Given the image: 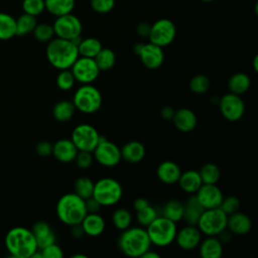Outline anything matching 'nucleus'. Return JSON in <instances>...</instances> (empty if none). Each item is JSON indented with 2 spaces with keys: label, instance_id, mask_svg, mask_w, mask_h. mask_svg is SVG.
<instances>
[{
  "label": "nucleus",
  "instance_id": "obj_1",
  "mask_svg": "<svg viewBox=\"0 0 258 258\" xmlns=\"http://www.w3.org/2000/svg\"><path fill=\"white\" fill-rule=\"evenodd\" d=\"M45 55L54 69L59 71L71 69L79 57L78 45L72 40L55 37L47 42Z\"/></svg>",
  "mask_w": 258,
  "mask_h": 258
},
{
  "label": "nucleus",
  "instance_id": "obj_2",
  "mask_svg": "<svg viewBox=\"0 0 258 258\" xmlns=\"http://www.w3.org/2000/svg\"><path fill=\"white\" fill-rule=\"evenodd\" d=\"M117 245L125 256L137 258L142 257L152 244L144 227L130 226L122 231L118 237Z\"/></svg>",
  "mask_w": 258,
  "mask_h": 258
},
{
  "label": "nucleus",
  "instance_id": "obj_3",
  "mask_svg": "<svg viewBox=\"0 0 258 258\" xmlns=\"http://www.w3.org/2000/svg\"><path fill=\"white\" fill-rule=\"evenodd\" d=\"M5 246L15 258H30L38 249L32 231L24 227L10 229L5 236Z\"/></svg>",
  "mask_w": 258,
  "mask_h": 258
},
{
  "label": "nucleus",
  "instance_id": "obj_4",
  "mask_svg": "<svg viewBox=\"0 0 258 258\" xmlns=\"http://www.w3.org/2000/svg\"><path fill=\"white\" fill-rule=\"evenodd\" d=\"M55 213L62 224L71 227L80 224L88 212L84 199L75 192H68L57 201Z\"/></svg>",
  "mask_w": 258,
  "mask_h": 258
},
{
  "label": "nucleus",
  "instance_id": "obj_5",
  "mask_svg": "<svg viewBox=\"0 0 258 258\" xmlns=\"http://www.w3.org/2000/svg\"><path fill=\"white\" fill-rule=\"evenodd\" d=\"M145 229L151 244L161 248L172 244L177 232L176 223L163 216H157Z\"/></svg>",
  "mask_w": 258,
  "mask_h": 258
},
{
  "label": "nucleus",
  "instance_id": "obj_6",
  "mask_svg": "<svg viewBox=\"0 0 258 258\" xmlns=\"http://www.w3.org/2000/svg\"><path fill=\"white\" fill-rule=\"evenodd\" d=\"M92 197L102 207H112L121 201L123 187L121 183L113 177H102L94 182Z\"/></svg>",
  "mask_w": 258,
  "mask_h": 258
},
{
  "label": "nucleus",
  "instance_id": "obj_7",
  "mask_svg": "<svg viewBox=\"0 0 258 258\" xmlns=\"http://www.w3.org/2000/svg\"><path fill=\"white\" fill-rule=\"evenodd\" d=\"M76 110L83 114H94L102 106V94L99 89L92 84L80 86L74 93L73 101Z\"/></svg>",
  "mask_w": 258,
  "mask_h": 258
},
{
  "label": "nucleus",
  "instance_id": "obj_8",
  "mask_svg": "<svg viewBox=\"0 0 258 258\" xmlns=\"http://www.w3.org/2000/svg\"><path fill=\"white\" fill-rule=\"evenodd\" d=\"M228 215L220 208L207 209L201 215L197 227L203 235L219 236L227 229Z\"/></svg>",
  "mask_w": 258,
  "mask_h": 258
},
{
  "label": "nucleus",
  "instance_id": "obj_9",
  "mask_svg": "<svg viewBox=\"0 0 258 258\" xmlns=\"http://www.w3.org/2000/svg\"><path fill=\"white\" fill-rule=\"evenodd\" d=\"M92 153L94 160L104 167H114L122 159L120 147L102 135H100L99 142Z\"/></svg>",
  "mask_w": 258,
  "mask_h": 258
},
{
  "label": "nucleus",
  "instance_id": "obj_10",
  "mask_svg": "<svg viewBox=\"0 0 258 258\" xmlns=\"http://www.w3.org/2000/svg\"><path fill=\"white\" fill-rule=\"evenodd\" d=\"M100 139V133L91 124L83 123L77 125L71 135V140L74 142L78 150L93 152Z\"/></svg>",
  "mask_w": 258,
  "mask_h": 258
},
{
  "label": "nucleus",
  "instance_id": "obj_11",
  "mask_svg": "<svg viewBox=\"0 0 258 258\" xmlns=\"http://www.w3.org/2000/svg\"><path fill=\"white\" fill-rule=\"evenodd\" d=\"M175 35V24L170 19L160 18L150 26L148 39L149 42H152L160 47H164L169 45L174 40Z\"/></svg>",
  "mask_w": 258,
  "mask_h": 258
},
{
  "label": "nucleus",
  "instance_id": "obj_12",
  "mask_svg": "<svg viewBox=\"0 0 258 258\" xmlns=\"http://www.w3.org/2000/svg\"><path fill=\"white\" fill-rule=\"evenodd\" d=\"M52 27L56 37L68 40H74L75 38L80 37L83 30L81 20L72 13L57 16Z\"/></svg>",
  "mask_w": 258,
  "mask_h": 258
},
{
  "label": "nucleus",
  "instance_id": "obj_13",
  "mask_svg": "<svg viewBox=\"0 0 258 258\" xmlns=\"http://www.w3.org/2000/svg\"><path fill=\"white\" fill-rule=\"evenodd\" d=\"M221 115L229 122L239 121L245 113V103L241 96L227 93L218 100Z\"/></svg>",
  "mask_w": 258,
  "mask_h": 258
},
{
  "label": "nucleus",
  "instance_id": "obj_14",
  "mask_svg": "<svg viewBox=\"0 0 258 258\" xmlns=\"http://www.w3.org/2000/svg\"><path fill=\"white\" fill-rule=\"evenodd\" d=\"M76 82L84 84H93L100 75V70L94 58L80 56L71 67Z\"/></svg>",
  "mask_w": 258,
  "mask_h": 258
},
{
  "label": "nucleus",
  "instance_id": "obj_15",
  "mask_svg": "<svg viewBox=\"0 0 258 258\" xmlns=\"http://www.w3.org/2000/svg\"><path fill=\"white\" fill-rule=\"evenodd\" d=\"M195 196L205 210L219 208L224 198L217 183H203Z\"/></svg>",
  "mask_w": 258,
  "mask_h": 258
},
{
  "label": "nucleus",
  "instance_id": "obj_16",
  "mask_svg": "<svg viewBox=\"0 0 258 258\" xmlns=\"http://www.w3.org/2000/svg\"><path fill=\"white\" fill-rule=\"evenodd\" d=\"M202 233L197 226L186 225L176 232L174 242L177 246L185 251H190L198 248L200 242L202 241Z\"/></svg>",
  "mask_w": 258,
  "mask_h": 258
},
{
  "label": "nucleus",
  "instance_id": "obj_17",
  "mask_svg": "<svg viewBox=\"0 0 258 258\" xmlns=\"http://www.w3.org/2000/svg\"><path fill=\"white\" fill-rule=\"evenodd\" d=\"M138 56L142 64L149 70H156L160 68L164 60V52L162 47L152 42L143 43Z\"/></svg>",
  "mask_w": 258,
  "mask_h": 258
},
{
  "label": "nucleus",
  "instance_id": "obj_18",
  "mask_svg": "<svg viewBox=\"0 0 258 258\" xmlns=\"http://www.w3.org/2000/svg\"><path fill=\"white\" fill-rule=\"evenodd\" d=\"M78 151V148L71 138H62L52 144L51 155L61 163H71L75 160Z\"/></svg>",
  "mask_w": 258,
  "mask_h": 258
},
{
  "label": "nucleus",
  "instance_id": "obj_19",
  "mask_svg": "<svg viewBox=\"0 0 258 258\" xmlns=\"http://www.w3.org/2000/svg\"><path fill=\"white\" fill-rule=\"evenodd\" d=\"M227 229L231 232V234L244 236L251 231L252 221L248 215L237 211L231 215H228Z\"/></svg>",
  "mask_w": 258,
  "mask_h": 258
},
{
  "label": "nucleus",
  "instance_id": "obj_20",
  "mask_svg": "<svg viewBox=\"0 0 258 258\" xmlns=\"http://www.w3.org/2000/svg\"><path fill=\"white\" fill-rule=\"evenodd\" d=\"M171 121L178 131L184 133L192 131L198 124V118L195 112L188 108H179L175 110Z\"/></svg>",
  "mask_w": 258,
  "mask_h": 258
},
{
  "label": "nucleus",
  "instance_id": "obj_21",
  "mask_svg": "<svg viewBox=\"0 0 258 258\" xmlns=\"http://www.w3.org/2000/svg\"><path fill=\"white\" fill-rule=\"evenodd\" d=\"M80 224L84 234L89 237H98L106 229L105 220L99 213H87Z\"/></svg>",
  "mask_w": 258,
  "mask_h": 258
},
{
  "label": "nucleus",
  "instance_id": "obj_22",
  "mask_svg": "<svg viewBox=\"0 0 258 258\" xmlns=\"http://www.w3.org/2000/svg\"><path fill=\"white\" fill-rule=\"evenodd\" d=\"M181 169L179 165L172 160H164L160 162L156 168L157 178L165 184L177 183Z\"/></svg>",
  "mask_w": 258,
  "mask_h": 258
},
{
  "label": "nucleus",
  "instance_id": "obj_23",
  "mask_svg": "<svg viewBox=\"0 0 258 258\" xmlns=\"http://www.w3.org/2000/svg\"><path fill=\"white\" fill-rule=\"evenodd\" d=\"M35 238L38 249H42L45 246L52 244L56 240L55 233L51 229L50 225L44 221L36 222L31 229Z\"/></svg>",
  "mask_w": 258,
  "mask_h": 258
},
{
  "label": "nucleus",
  "instance_id": "obj_24",
  "mask_svg": "<svg viewBox=\"0 0 258 258\" xmlns=\"http://www.w3.org/2000/svg\"><path fill=\"white\" fill-rule=\"evenodd\" d=\"M198 247L202 258H221L223 255V243L218 236H207Z\"/></svg>",
  "mask_w": 258,
  "mask_h": 258
},
{
  "label": "nucleus",
  "instance_id": "obj_25",
  "mask_svg": "<svg viewBox=\"0 0 258 258\" xmlns=\"http://www.w3.org/2000/svg\"><path fill=\"white\" fill-rule=\"evenodd\" d=\"M121 149V157L129 163L141 162L146 154L145 146L136 140L126 142Z\"/></svg>",
  "mask_w": 258,
  "mask_h": 258
},
{
  "label": "nucleus",
  "instance_id": "obj_26",
  "mask_svg": "<svg viewBox=\"0 0 258 258\" xmlns=\"http://www.w3.org/2000/svg\"><path fill=\"white\" fill-rule=\"evenodd\" d=\"M177 183L181 190H183L184 192L195 195L200 186L203 184V181L200 176L199 170L188 169L180 173Z\"/></svg>",
  "mask_w": 258,
  "mask_h": 258
},
{
  "label": "nucleus",
  "instance_id": "obj_27",
  "mask_svg": "<svg viewBox=\"0 0 258 258\" xmlns=\"http://www.w3.org/2000/svg\"><path fill=\"white\" fill-rule=\"evenodd\" d=\"M205 209L199 203L196 196L189 197L185 203H183V214L182 220L185 222L186 225H194L197 226L198 221L203 214Z\"/></svg>",
  "mask_w": 258,
  "mask_h": 258
},
{
  "label": "nucleus",
  "instance_id": "obj_28",
  "mask_svg": "<svg viewBox=\"0 0 258 258\" xmlns=\"http://www.w3.org/2000/svg\"><path fill=\"white\" fill-rule=\"evenodd\" d=\"M227 86L230 93L241 96L250 89L251 79L245 73H235L229 78Z\"/></svg>",
  "mask_w": 258,
  "mask_h": 258
},
{
  "label": "nucleus",
  "instance_id": "obj_29",
  "mask_svg": "<svg viewBox=\"0 0 258 258\" xmlns=\"http://www.w3.org/2000/svg\"><path fill=\"white\" fill-rule=\"evenodd\" d=\"M76 111V107L72 101L61 100L53 106L52 116L58 122H68L74 117Z\"/></svg>",
  "mask_w": 258,
  "mask_h": 258
},
{
  "label": "nucleus",
  "instance_id": "obj_30",
  "mask_svg": "<svg viewBox=\"0 0 258 258\" xmlns=\"http://www.w3.org/2000/svg\"><path fill=\"white\" fill-rule=\"evenodd\" d=\"M45 9L54 16H61L72 13L75 7V0H44Z\"/></svg>",
  "mask_w": 258,
  "mask_h": 258
},
{
  "label": "nucleus",
  "instance_id": "obj_31",
  "mask_svg": "<svg viewBox=\"0 0 258 258\" xmlns=\"http://www.w3.org/2000/svg\"><path fill=\"white\" fill-rule=\"evenodd\" d=\"M102 43L95 37L82 38L78 44V51L80 56L94 58L102 48Z\"/></svg>",
  "mask_w": 258,
  "mask_h": 258
},
{
  "label": "nucleus",
  "instance_id": "obj_32",
  "mask_svg": "<svg viewBox=\"0 0 258 258\" xmlns=\"http://www.w3.org/2000/svg\"><path fill=\"white\" fill-rule=\"evenodd\" d=\"M182 214H183V203H181L178 200L167 201L161 210V216L175 223L182 220Z\"/></svg>",
  "mask_w": 258,
  "mask_h": 258
},
{
  "label": "nucleus",
  "instance_id": "obj_33",
  "mask_svg": "<svg viewBox=\"0 0 258 258\" xmlns=\"http://www.w3.org/2000/svg\"><path fill=\"white\" fill-rule=\"evenodd\" d=\"M15 35V18L6 12H0V40H8Z\"/></svg>",
  "mask_w": 258,
  "mask_h": 258
},
{
  "label": "nucleus",
  "instance_id": "obj_34",
  "mask_svg": "<svg viewBox=\"0 0 258 258\" xmlns=\"http://www.w3.org/2000/svg\"><path fill=\"white\" fill-rule=\"evenodd\" d=\"M100 72H105L111 70L116 62L115 52L108 47H102L98 54L94 57Z\"/></svg>",
  "mask_w": 258,
  "mask_h": 258
},
{
  "label": "nucleus",
  "instance_id": "obj_35",
  "mask_svg": "<svg viewBox=\"0 0 258 258\" xmlns=\"http://www.w3.org/2000/svg\"><path fill=\"white\" fill-rule=\"evenodd\" d=\"M113 226L120 231H123L131 226L132 215L126 208L116 209L111 216Z\"/></svg>",
  "mask_w": 258,
  "mask_h": 258
},
{
  "label": "nucleus",
  "instance_id": "obj_36",
  "mask_svg": "<svg viewBox=\"0 0 258 258\" xmlns=\"http://www.w3.org/2000/svg\"><path fill=\"white\" fill-rule=\"evenodd\" d=\"M203 183H217L221 177L220 167L213 162L205 163L199 170Z\"/></svg>",
  "mask_w": 258,
  "mask_h": 258
},
{
  "label": "nucleus",
  "instance_id": "obj_37",
  "mask_svg": "<svg viewBox=\"0 0 258 258\" xmlns=\"http://www.w3.org/2000/svg\"><path fill=\"white\" fill-rule=\"evenodd\" d=\"M94 181L88 176H79L74 182V192L84 200L93 196Z\"/></svg>",
  "mask_w": 258,
  "mask_h": 258
},
{
  "label": "nucleus",
  "instance_id": "obj_38",
  "mask_svg": "<svg viewBox=\"0 0 258 258\" xmlns=\"http://www.w3.org/2000/svg\"><path fill=\"white\" fill-rule=\"evenodd\" d=\"M15 22H16V35H19V36L31 33L37 24L36 17L27 13H23L22 15H20L17 19H15Z\"/></svg>",
  "mask_w": 258,
  "mask_h": 258
},
{
  "label": "nucleus",
  "instance_id": "obj_39",
  "mask_svg": "<svg viewBox=\"0 0 258 258\" xmlns=\"http://www.w3.org/2000/svg\"><path fill=\"white\" fill-rule=\"evenodd\" d=\"M188 87L189 90L195 94H205L211 87V81L206 75H196L190 79Z\"/></svg>",
  "mask_w": 258,
  "mask_h": 258
},
{
  "label": "nucleus",
  "instance_id": "obj_40",
  "mask_svg": "<svg viewBox=\"0 0 258 258\" xmlns=\"http://www.w3.org/2000/svg\"><path fill=\"white\" fill-rule=\"evenodd\" d=\"M158 216V213L154 207H152L150 204L139 210L136 211V221L139 224V226L146 228L156 217Z\"/></svg>",
  "mask_w": 258,
  "mask_h": 258
},
{
  "label": "nucleus",
  "instance_id": "obj_41",
  "mask_svg": "<svg viewBox=\"0 0 258 258\" xmlns=\"http://www.w3.org/2000/svg\"><path fill=\"white\" fill-rule=\"evenodd\" d=\"M55 82H56V86L59 90L70 91L75 86L76 80H75V77H74L73 73L71 72V70L67 69V70L59 71L58 75L56 76Z\"/></svg>",
  "mask_w": 258,
  "mask_h": 258
},
{
  "label": "nucleus",
  "instance_id": "obj_42",
  "mask_svg": "<svg viewBox=\"0 0 258 258\" xmlns=\"http://www.w3.org/2000/svg\"><path fill=\"white\" fill-rule=\"evenodd\" d=\"M32 33L36 40L40 42H48L50 39L53 38L54 30L52 25L48 23H37Z\"/></svg>",
  "mask_w": 258,
  "mask_h": 258
},
{
  "label": "nucleus",
  "instance_id": "obj_43",
  "mask_svg": "<svg viewBox=\"0 0 258 258\" xmlns=\"http://www.w3.org/2000/svg\"><path fill=\"white\" fill-rule=\"evenodd\" d=\"M22 9L24 13L36 17L37 15L41 14L45 9L44 0H23Z\"/></svg>",
  "mask_w": 258,
  "mask_h": 258
},
{
  "label": "nucleus",
  "instance_id": "obj_44",
  "mask_svg": "<svg viewBox=\"0 0 258 258\" xmlns=\"http://www.w3.org/2000/svg\"><path fill=\"white\" fill-rule=\"evenodd\" d=\"M219 208L227 215H231V214L239 211L240 200L235 196H228L226 198L224 197Z\"/></svg>",
  "mask_w": 258,
  "mask_h": 258
},
{
  "label": "nucleus",
  "instance_id": "obj_45",
  "mask_svg": "<svg viewBox=\"0 0 258 258\" xmlns=\"http://www.w3.org/2000/svg\"><path fill=\"white\" fill-rule=\"evenodd\" d=\"M74 161L80 169H88L93 164L94 156L92 152L79 150Z\"/></svg>",
  "mask_w": 258,
  "mask_h": 258
},
{
  "label": "nucleus",
  "instance_id": "obj_46",
  "mask_svg": "<svg viewBox=\"0 0 258 258\" xmlns=\"http://www.w3.org/2000/svg\"><path fill=\"white\" fill-rule=\"evenodd\" d=\"M115 6V0H91L92 9L100 14L110 12Z\"/></svg>",
  "mask_w": 258,
  "mask_h": 258
},
{
  "label": "nucleus",
  "instance_id": "obj_47",
  "mask_svg": "<svg viewBox=\"0 0 258 258\" xmlns=\"http://www.w3.org/2000/svg\"><path fill=\"white\" fill-rule=\"evenodd\" d=\"M39 250L41 252L42 258H62L63 257L62 249L55 242Z\"/></svg>",
  "mask_w": 258,
  "mask_h": 258
},
{
  "label": "nucleus",
  "instance_id": "obj_48",
  "mask_svg": "<svg viewBox=\"0 0 258 258\" xmlns=\"http://www.w3.org/2000/svg\"><path fill=\"white\" fill-rule=\"evenodd\" d=\"M35 151L39 156L42 157H47L51 155L52 152V144L49 141H40L36 144L35 146Z\"/></svg>",
  "mask_w": 258,
  "mask_h": 258
},
{
  "label": "nucleus",
  "instance_id": "obj_49",
  "mask_svg": "<svg viewBox=\"0 0 258 258\" xmlns=\"http://www.w3.org/2000/svg\"><path fill=\"white\" fill-rule=\"evenodd\" d=\"M85 205L88 213H99L102 208V206L93 197L85 200Z\"/></svg>",
  "mask_w": 258,
  "mask_h": 258
},
{
  "label": "nucleus",
  "instance_id": "obj_50",
  "mask_svg": "<svg viewBox=\"0 0 258 258\" xmlns=\"http://www.w3.org/2000/svg\"><path fill=\"white\" fill-rule=\"evenodd\" d=\"M150 24H148L147 22H140L139 24H137L136 26V32L138 35H140L141 37H148L149 31H150Z\"/></svg>",
  "mask_w": 258,
  "mask_h": 258
},
{
  "label": "nucleus",
  "instance_id": "obj_51",
  "mask_svg": "<svg viewBox=\"0 0 258 258\" xmlns=\"http://www.w3.org/2000/svg\"><path fill=\"white\" fill-rule=\"evenodd\" d=\"M174 111H175V110H174L172 107L165 106V107H163V108L160 110V116H161L164 120H166V121L172 120V117H173V115H174Z\"/></svg>",
  "mask_w": 258,
  "mask_h": 258
},
{
  "label": "nucleus",
  "instance_id": "obj_52",
  "mask_svg": "<svg viewBox=\"0 0 258 258\" xmlns=\"http://www.w3.org/2000/svg\"><path fill=\"white\" fill-rule=\"evenodd\" d=\"M71 235L75 239H80V238H82L85 235L84 231L82 229L81 224H77V225L71 226Z\"/></svg>",
  "mask_w": 258,
  "mask_h": 258
},
{
  "label": "nucleus",
  "instance_id": "obj_53",
  "mask_svg": "<svg viewBox=\"0 0 258 258\" xmlns=\"http://www.w3.org/2000/svg\"><path fill=\"white\" fill-rule=\"evenodd\" d=\"M149 205V202L145 198H137L133 202V209L135 211H139Z\"/></svg>",
  "mask_w": 258,
  "mask_h": 258
},
{
  "label": "nucleus",
  "instance_id": "obj_54",
  "mask_svg": "<svg viewBox=\"0 0 258 258\" xmlns=\"http://www.w3.org/2000/svg\"><path fill=\"white\" fill-rule=\"evenodd\" d=\"M160 255L155 252V251H152L150 248L142 255V258H159Z\"/></svg>",
  "mask_w": 258,
  "mask_h": 258
},
{
  "label": "nucleus",
  "instance_id": "obj_55",
  "mask_svg": "<svg viewBox=\"0 0 258 258\" xmlns=\"http://www.w3.org/2000/svg\"><path fill=\"white\" fill-rule=\"evenodd\" d=\"M142 46H143V43H136V44L133 46V51H134V53H135L137 56H138V54L140 53Z\"/></svg>",
  "mask_w": 258,
  "mask_h": 258
},
{
  "label": "nucleus",
  "instance_id": "obj_56",
  "mask_svg": "<svg viewBox=\"0 0 258 258\" xmlns=\"http://www.w3.org/2000/svg\"><path fill=\"white\" fill-rule=\"evenodd\" d=\"M253 69H254V72L258 71V56L257 55H255V57L253 59Z\"/></svg>",
  "mask_w": 258,
  "mask_h": 258
},
{
  "label": "nucleus",
  "instance_id": "obj_57",
  "mask_svg": "<svg viewBox=\"0 0 258 258\" xmlns=\"http://www.w3.org/2000/svg\"><path fill=\"white\" fill-rule=\"evenodd\" d=\"M72 258H87L88 256L87 255H84V254H74L71 256Z\"/></svg>",
  "mask_w": 258,
  "mask_h": 258
},
{
  "label": "nucleus",
  "instance_id": "obj_58",
  "mask_svg": "<svg viewBox=\"0 0 258 258\" xmlns=\"http://www.w3.org/2000/svg\"><path fill=\"white\" fill-rule=\"evenodd\" d=\"M202 1H204V2H212L214 0H202Z\"/></svg>",
  "mask_w": 258,
  "mask_h": 258
}]
</instances>
